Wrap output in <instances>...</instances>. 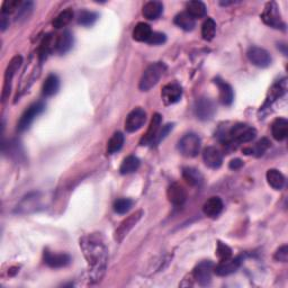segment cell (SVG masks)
<instances>
[{
    "instance_id": "31",
    "label": "cell",
    "mask_w": 288,
    "mask_h": 288,
    "mask_svg": "<svg viewBox=\"0 0 288 288\" xmlns=\"http://www.w3.org/2000/svg\"><path fill=\"white\" fill-rule=\"evenodd\" d=\"M123 144H124V135L120 132L114 133L107 143V153L114 154L118 152V151L122 149Z\"/></svg>"
},
{
    "instance_id": "35",
    "label": "cell",
    "mask_w": 288,
    "mask_h": 288,
    "mask_svg": "<svg viewBox=\"0 0 288 288\" xmlns=\"http://www.w3.org/2000/svg\"><path fill=\"white\" fill-rule=\"evenodd\" d=\"M270 146V142L267 139H263L261 141H259L258 143L255 144L254 148H247L243 150V153L245 154H254L257 156H261L264 155V153L266 152L268 148Z\"/></svg>"
},
{
    "instance_id": "17",
    "label": "cell",
    "mask_w": 288,
    "mask_h": 288,
    "mask_svg": "<svg viewBox=\"0 0 288 288\" xmlns=\"http://www.w3.org/2000/svg\"><path fill=\"white\" fill-rule=\"evenodd\" d=\"M203 160L208 168L218 169L222 166L223 155L218 149L214 146H208L203 151Z\"/></svg>"
},
{
    "instance_id": "2",
    "label": "cell",
    "mask_w": 288,
    "mask_h": 288,
    "mask_svg": "<svg viewBox=\"0 0 288 288\" xmlns=\"http://www.w3.org/2000/svg\"><path fill=\"white\" fill-rule=\"evenodd\" d=\"M161 120L162 117L160 114L153 115L148 131H146L145 135L140 141L141 145H145V146L156 145L159 144L167 135H168V133L172 130V125L167 124L161 129Z\"/></svg>"
},
{
    "instance_id": "4",
    "label": "cell",
    "mask_w": 288,
    "mask_h": 288,
    "mask_svg": "<svg viewBox=\"0 0 288 288\" xmlns=\"http://www.w3.org/2000/svg\"><path fill=\"white\" fill-rule=\"evenodd\" d=\"M257 135V131L252 126L247 124H235L230 129L228 132V136L225 138V143H248L252 141Z\"/></svg>"
},
{
    "instance_id": "6",
    "label": "cell",
    "mask_w": 288,
    "mask_h": 288,
    "mask_svg": "<svg viewBox=\"0 0 288 288\" xmlns=\"http://www.w3.org/2000/svg\"><path fill=\"white\" fill-rule=\"evenodd\" d=\"M261 19L264 20L266 25L270 26L272 28L285 29V23L281 20L278 6L275 2L267 3L264 13L261 14Z\"/></svg>"
},
{
    "instance_id": "3",
    "label": "cell",
    "mask_w": 288,
    "mask_h": 288,
    "mask_svg": "<svg viewBox=\"0 0 288 288\" xmlns=\"http://www.w3.org/2000/svg\"><path fill=\"white\" fill-rule=\"evenodd\" d=\"M167 70V66L164 62H154L146 68L140 80V89L142 91H149L151 88H153L156 83L160 81L162 76L165 75Z\"/></svg>"
},
{
    "instance_id": "30",
    "label": "cell",
    "mask_w": 288,
    "mask_h": 288,
    "mask_svg": "<svg viewBox=\"0 0 288 288\" xmlns=\"http://www.w3.org/2000/svg\"><path fill=\"white\" fill-rule=\"evenodd\" d=\"M187 13L194 18H202L206 15V6L202 2H189L187 4Z\"/></svg>"
},
{
    "instance_id": "16",
    "label": "cell",
    "mask_w": 288,
    "mask_h": 288,
    "mask_svg": "<svg viewBox=\"0 0 288 288\" xmlns=\"http://www.w3.org/2000/svg\"><path fill=\"white\" fill-rule=\"evenodd\" d=\"M182 96V89L177 82H171L162 88L161 97L167 105L176 104L180 101Z\"/></svg>"
},
{
    "instance_id": "42",
    "label": "cell",
    "mask_w": 288,
    "mask_h": 288,
    "mask_svg": "<svg viewBox=\"0 0 288 288\" xmlns=\"http://www.w3.org/2000/svg\"><path fill=\"white\" fill-rule=\"evenodd\" d=\"M275 259L277 261H281V263H286L288 259V247L287 245H282L275 253Z\"/></svg>"
},
{
    "instance_id": "37",
    "label": "cell",
    "mask_w": 288,
    "mask_h": 288,
    "mask_svg": "<svg viewBox=\"0 0 288 288\" xmlns=\"http://www.w3.org/2000/svg\"><path fill=\"white\" fill-rule=\"evenodd\" d=\"M133 206V201L129 198H119L114 203V211L117 214H126Z\"/></svg>"
},
{
    "instance_id": "25",
    "label": "cell",
    "mask_w": 288,
    "mask_h": 288,
    "mask_svg": "<svg viewBox=\"0 0 288 288\" xmlns=\"http://www.w3.org/2000/svg\"><path fill=\"white\" fill-rule=\"evenodd\" d=\"M60 88V80L55 75H50L46 78L43 88H42V93H43L44 97H51L54 96L55 93L59 91Z\"/></svg>"
},
{
    "instance_id": "33",
    "label": "cell",
    "mask_w": 288,
    "mask_h": 288,
    "mask_svg": "<svg viewBox=\"0 0 288 288\" xmlns=\"http://www.w3.org/2000/svg\"><path fill=\"white\" fill-rule=\"evenodd\" d=\"M216 33V24L214 19L207 18L203 24L202 27V36L205 41H212Z\"/></svg>"
},
{
    "instance_id": "24",
    "label": "cell",
    "mask_w": 288,
    "mask_h": 288,
    "mask_svg": "<svg viewBox=\"0 0 288 288\" xmlns=\"http://www.w3.org/2000/svg\"><path fill=\"white\" fill-rule=\"evenodd\" d=\"M266 178H267V181H268V184L276 190H280L285 186V182H286L285 176L282 175L279 170L269 169L268 171H267Z\"/></svg>"
},
{
    "instance_id": "27",
    "label": "cell",
    "mask_w": 288,
    "mask_h": 288,
    "mask_svg": "<svg viewBox=\"0 0 288 288\" xmlns=\"http://www.w3.org/2000/svg\"><path fill=\"white\" fill-rule=\"evenodd\" d=\"M175 24L178 26V27L186 30V32H190V30H193L194 27H195L196 22L195 18L191 17L187 12H182L180 14H178L175 17Z\"/></svg>"
},
{
    "instance_id": "12",
    "label": "cell",
    "mask_w": 288,
    "mask_h": 288,
    "mask_svg": "<svg viewBox=\"0 0 288 288\" xmlns=\"http://www.w3.org/2000/svg\"><path fill=\"white\" fill-rule=\"evenodd\" d=\"M216 107L209 98L202 97L197 99L195 104V114L196 116L202 120L212 119L215 115Z\"/></svg>"
},
{
    "instance_id": "9",
    "label": "cell",
    "mask_w": 288,
    "mask_h": 288,
    "mask_svg": "<svg viewBox=\"0 0 288 288\" xmlns=\"http://www.w3.org/2000/svg\"><path fill=\"white\" fill-rule=\"evenodd\" d=\"M146 120V113L144 109L141 107L134 108L132 112H131L126 120H125V130L127 131L129 133H133L139 131L141 127L143 126Z\"/></svg>"
},
{
    "instance_id": "40",
    "label": "cell",
    "mask_w": 288,
    "mask_h": 288,
    "mask_svg": "<svg viewBox=\"0 0 288 288\" xmlns=\"http://www.w3.org/2000/svg\"><path fill=\"white\" fill-rule=\"evenodd\" d=\"M216 254L219 258V260H225L232 257V250L227 244L218 241L217 242V249H216Z\"/></svg>"
},
{
    "instance_id": "41",
    "label": "cell",
    "mask_w": 288,
    "mask_h": 288,
    "mask_svg": "<svg viewBox=\"0 0 288 288\" xmlns=\"http://www.w3.org/2000/svg\"><path fill=\"white\" fill-rule=\"evenodd\" d=\"M166 40H167V38H166V35L164 33L152 32V34H151L149 40L146 41V43H149L151 45H160L162 43H165Z\"/></svg>"
},
{
    "instance_id": "8",
    "label": "cell",
    "mask_w": 288,
    "mask_h": 288,
    "mask_svg": "<svg viewBox=\"0 0 288 288\" xmlns=\"http://www.w3.org/2000/svg\"><path fill=\"white\" fill-rule=\"evenodd\" d=\"M23 63V57L20 55L14 56L12 60H10L9 65L5 72V81H4V87H3V102L6 101L10 93V89H12V81L13 78L15 76V73L19 69V67Z\"/></svg>"
},
{
    "instance_id": "10",
    "label": "cell",
    "mask_w": 288,
    "mask_h": 288,
    "mask_svg": "<svg viewBox=\"0 0 288 288\" xmlns=\"http://www.w3.org/2000/svg\"><path fill=\"white\" fill-rule=\"evenodd\" d=\"M214 270V265L212 261H202L201 264L196 266V268L193 271L194 279L201 286H207L212 279V271Z\"/></svg>"
},
{
    "instance_id": "21",
    "label": "cell",
    "mask_w": 288,
    "mask_h": 288,
    "mask_svg": "<svg viewBox=\"0 0 288 288\" xmlns=\"http://www.w3.org/2000/svg\"><path fill=\"white\" fill-rule=\"evenodd\" d=\"M271 133L277 141H284L288 135V120L286 118H276L271 125Z\"/></svg>"
},
{
    "instance_id": "26",
    "label": "cell",
    "mask_w": 288,
    "mask_h": 288,
    "mask_svg": "<svg viewBox=\"0 0 288 288\" xmlns=\"http://www.w3.org/2000/svg\"><path fill=\"white\" fill-rule=\"evenodd\" d=\"M182 177H184L187 184H189L190 186H201L204 180L201 172L195 168H191V167L184 168V170H182Z\"/></svg>"
},
{
    "instance_id": "29",
    "label": "cell",
    "mask_w": 288,
    "mask_h": 288,
    "mask_svg": "<svg viewBox=\"0 0 288 288\" xmlns=\"http://www.w3.org/2000/svg\"><path fill=\"white\" fill-rule=\"evenodd\" d=\"M151 34H152V29L146 23H139L133 29V39L138 42H146Z\"/></svg>"
},
{
    "instance_id": "1",
    "label": "cell",
    "mask_w": 288,
    "mask_h": 288,
    "mask_svg": "<svg viewBox=\"0 0 288 288\" xmlns=\"http://www.w3.org/2000/svg\"><path fill=\"white\" fill-rule=\"evenodd\" d=\"M80 247L88 264L89 281H99L105 275L108 261V249L102 235L98 233L85 235L80 240Z\"/></svg>"
},
{
    "instance_id": "23",
    "label": "cell",
    "mask_w": 288,
    "mask_h": 288,
    "mask_svg": "<svg viewBox=\"0 0 288 288\" xmlns=\"http://www.w3.org/2000/svg\"><path fill=\"white\" fill-rule=\"evenodd\" d=\"M162 12H164V5L160 2H149L146 3L143 9L142 14L143 16L149 20H154L161 16Z\"/></svg>"
},
{
    "instance_id": "5",
    "label": "cell",
    "mask_w": 288,
    "mask_h": 288,
    "mask_svg": "<svg viewBox=\"0 0 288 288\" xmlns=\"http://www.w3.org/2000/svg\"><path fill=\"white\" fill-rule=\"evenodd\" d=\"M202 145V141L200 136L195 133H188L185 136H182L179 142H178V149L180 153L187 156V158H195L200 153Z\"/></svg>"
},
{
    "instance_id": "18",
    "label": "cell",
    "mask_w": 288,
    "mask_h": 288,
    "mask_svg": "<svg viewBox=\"0 0 288 288\" xmlns=\"http://www.w3.org/2000/svg\"><path fill=\"white\" fill-rule=\"evenodd\" d=\"M167 196H168L169 202L174 204L175 206H182L187 200L185 188L178 184H172L169 186L168 190H167Z\"/></svg>"
},
{
    "instance_id": "34",
    "label": "cell",
    "mask_w": 288,
    "mask_h": 288,
    "mask_svg": "<svg viewBox=\"0 0 288 288\" xmlns=\"http://www.w3.org/2000/svg\"><path fill=\"white\" fill-rule=\"evenodd\" d=\"M55 48V42H53L52 35H46L44 40L42 41L40 48V59L43 61L51 53V51Z\"/></svg>"
},
{
    "instance_id": "13",
    "label": "cell",
    "mask_w": 288,
    "mask_h": 288,
    "mask_svg": "<svg viewBox=\"0 0 288 288\" xmlns=\"http://www.w3.org/2000/svg\"><path fill=\"white\" fill-rule=\"evenodd\" d=\"M248 59L251 63L259 68H267L271 65V56L268 51L258 46H252L248 50Z\"/></svg>"
},
{
    "instance_id": "39",
    "label": "cell",
    "mask_w": 288,
    "mask_h": 288,
    "mask_svg": "<svg viewBox=\"0 0 288 288\" xmlns=\"http://www.w3.org/2000/svg\"><path fill=\"white\" fill-rule=\"evenodd\" d=\"M33 10V3L32 2H26L23 3L22 6L18 9L17 15H16V20H22V19H27L29 17L30 13Z\"/></svg>"
},
{
    "instance_id": "20",
    "label": "cell",
    "mask_w": 288,
    "mask_h": 288,
    "mask_svg": "<svg viewBox=\"0 0 288 288\" xmlns=\"http://www.w3.org/2000/svg\"><path fill=\"white\" fill-rule=\"evenodd\" d=\"M215 83L219 90V102L225 105V106H230V105L233 103L234 99V92L232 87L230 86L228 82L219 79V78H216Z\"/></svg>"
},
{
    "instance_id": "43",
    "label": "cell",
    "mask_w": 288,
    "mask_h": 288,
    "mask_svg": "<svg viewBox=\"0 0 288 288\" xmlns=\"http://www.w3.org/2000/svg\"><path fill=\"white\" fill-rule=\"evenodd\" d=\"M229 167H230V169H232V170H238L243 167V161L241 159H233L231 160V162H230Z\"/></svg>"
},
{
    "instance_id": "28",
    "label": "cell",
    "mask_w": 288,
    "mask_h": 288,
    "mask_svg": "<svg viewBox=\"0 0 288 288\" xmlns=\"http://www.w3.org/2000/svg\"><path fill=\"white\" fill-rule=\"evenodd\" d=\"M140 167V160L134 155H129L125 158L119 167V172L122 175H130L133 174Z\"/></svg>"
},
{
    "instance_id": "15",
    "label": "cell",
    "mask_w": 288,
    "mask_h": 288,
    "mask_svg": "<svg viewBox=\"0 0 288 288\" xmlns=\"http://www.w3.org/2000/svg\"><path fill=\"white\" fill-rule=\"evenodd\" d=\"M44 261L51 268H63L71 263V257L68 253H53L49 250L44 251Z\"/></svg>"
},
{
    "instance_id": "32",
    "label": "cell",
    "mask_w": 288,
    "mask_h": 288,
    "mask_svg": "<svg viewBox=\"0 0 288 288\" xmlns=\"http://www.w3.org/2000/svg\"><path fill=\"white\" fill-rule=\"evenodd\" d=\"M72 18H73L72 10L71 9H66V10H63V12L57 15L52 24H53V27H55L57 29L63 28L71 22Z\"/></svg>"
},
{
    "instance_id": "36",
    "label": "cell",
    "mask_w": 288,
    "mask_h": 288,
    "mask_svg": "<svg viewBox=\"0 0 288 288\" xmlns=\"http://www.w3.org/2000/svg\"><path fill=\"white\" fill-rule=\"evenodd\" d=\"M98 19V14L93 12H89V10H82L78 16V23L82 26H92Z\"/></svg>"
},
{
    "instance_id": "19",
    "label": "cell",
    "mask_w": 288,
    "mask_h": 288,
    "mask_svg": "<svg viewBox=\"0 0 288 288\" xmlns=\"http://www.w3.org/2000/svg\"><path fill=\"white\" fill-rule=\"evenodd\" d=\"M223 211V202L219 197H211L203 206V212L208 217H216Z\"/></svg>"
},
{
    "instance_id": "22",
    "label": "cell",
    "mask_w": 288,
    "mask_h": 288,
    "mask_svg": "<svg viewBox=\"0 0 288 288\" xmlns=\"http://www.w3.org/2000/svg\"><path fill=\"white\" fill-rule=\"evenodd\" d=\"M73 35L69 30H65L55 41V51L59 54H66L72 49Z\"/></svg>"
},
{
    "instance_id": "14",
    "label": "cell",
    "mask_w": 288,
    "mask_h": 288,
    "mask_svg": "<svg viewBox=\"0 0 288 288\" xmlns=\"http://www.w3.org/2000/svg\"><path fill=\"white\" fill-rule=\"evenodd\" d=\"M241 264H242V258L241 257H235V258H229L225 260H221L217 266L214 267V272L217 276L225 277L237 271Z\"/></svg>"
},
{
    "instance_id": "44",
    "label": "cell",
    "mask_w": 288,
    "mask_h": 288,
    "mask_svg": "<svg viewBox=\"0 0 288 288\" xmlns=\"http://www.w3.org/2000/svg\"><path fill=\"white\" fill-rule=\"evenodd\" d=\"M9 16L6 14L2 13V16H0V26H2V30H5L9 25Z\"/></svg>"
},
{
    "instance_id": "7",
    "label": "cell",
    "mask_w": 288,
    "mask_h": 288,
    "mask_svg": "<svg viewBox=\"0 0 288 288\" xmlns=\"http://www.w3.org/2000/svg\"><path fill=\"white\" fill-rule=\"evenodd\" d=\"M44 109H45V105L42 102L30 105V106L23 113L22 117L19 119L17 125L19 132H24V131L29 129L30 124L34 122V119L38 117L39 115L44 112Z\"/></svg>"
},
{
    "instance_id": "11",
    "label": "cell",
    "mask_w": 288,
    "mask_h": 288,
    "mask_svg": "<svg viewBox=\"0 0 288 288\" xmlns=\"http://www.w3.org/2000/svg\"><path fill=\"white\" fill-rule=\"evenodd\" d=\"M143 215V211H138L135 212L132 215L129 216L126 219H124V221L120 223L119 227L117 228L116 231H115V240L117 241V242H122L124 240V238L126 237V235L130 233L131 230H132L138 222L141 219Z\"/></svg>"
},
{
    "instance_id": "38",
    "label": "cell",
    "mask_w": 288,
    "mask_h": 288,
    "mask_svg": "<svg viewBox=\"0 0 288 288\" xmlns=\"http://www.w3.org/2000/svg\"><path fill=\"white\" fill-rule=\"evenodd\" d=\"M23 3L20 0H9V2H5L3 5L2 13L9 15L13 14L15 12H18V9L22 6Z\"/></svg>"
}]
</instances>
